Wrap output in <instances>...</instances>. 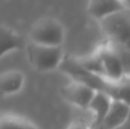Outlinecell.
<instances>
[{"label":"cell","mask_w":130,"mask_h":129,"mask_svg":"<svg viewBox=\"0 0 130 129\" xmlns=\"http://www.w3.org/2000/svg\"><path fill=\"white\" fill-rule=\"evenodd\" d=\"M24 47V41L20 33L13 27L1 25V50L0 56L4 57L7 54L15 50H20Z\"/></svg>","instance_id":"cell-12"},{"label":"cell","mask_w":130,"mask_h":129,"mask_svg":"<svg viewBox=\"0 0 130 129\" xmlns=\"http://www.w3.org/2000/svg\"><path fill=\"white\" fill-rule=\"evenodd\" d=\"M97 52L99 53V56L102 58L106 80L117 81V80H120L123 77H126L122 59L113 43L108 42V41H106L105 43H102L97 47Z\"/></svg>","instance_id":"cell-5"},{"label":"cell","mask_w":130,"mask_h":129,"mask_svg":"<svg viewBox=\"0 0 130 129\" xmlns=\"http://www.w3.org/2000/svg\"><path fill=\"white\" fill-rule=\"evenodd\" d=\"M130 117V106L119 101H112V105L106 118L98 129H117L122 126Z\"/></svg>","instance_id":"cell-9"},{"label":"cell","mask_w":130,"mask_h":129,"mask_svg":"<svg viewBox=\"0 0 130 129\" xmlns=\"http://www.w3.org/2000/svg\"><path fill=\"white\" fill-rule=\"evenodd\" d=\"M124 9L128 8H126V6L119 0H89L87 7L88 14L98 22L112 14Z\"/></svg>","instance_id":"cell-7"},{"label":"cell","mask_w":130,"mask_h":129,"mask_svg":"<svg viewBox=\"0 0 130 129\" xmlns=\"http://www.w3.org/2000/svg\"><path fill=\"white\" fill-rule=\"evenodd\" d=\"M26 57L34 70L48 72L61 68L65 54L63 46H46L30 41L26 46Z\"/></svg>","instance_id":"cell-1"},{"label":"cell","mask_w":130,"mask_h":129,"mask_svg":"<svg viewBox=\"0 0 130 129\" xmlns=\"http://www.w3.org/2000/svg\"><path fill=\"white\" fill-rule=\"evenodd\" d=\"M112 101V98L104 91H97L96 93L94 100L91 101L89 107H88V110L94 116L91 123L92 129H98L101 127V125L103 123L104 119L106 118V116H107L108 111L111 109Z\"/></svg>","instance_id":"cell-8"},{"label":"cell","mask_w":130,"mask_h":129,"mask_svg":"<svg viewBox=\"0 0 130 129\" xmlns=\"http://www.w3.org/2000/svg\"><path fill=\"white\" fill-rule=\"evenodd\" d=\"M120 2H122V4L126 6V8L130 9V0H119Z\"/></svg>","instance_id":"cell-18"},{"label":"cell","mask_w":130,"mask_h":129,"mask_svg":"<svg viewBox=\"0 0 130 129\" xmlns=\"http://www.w3.org/2000/svg\"><path fill=\"white\" fill-rule=\"evenodd\" d=\"M108 42H110V41H108ZM113 45H114V43H113ZM114 47L117 48L118 53H119L120 57H121V59H122L123 68H124V74H126V77L130 78V52H128V50H126L124 48L120 47V46H118V45H114Z\"/></svg>","instance_id":"cell-15"},{"label":"cell","mask_w":130,"mask_h":129,"mask_svg":"<svg viewBox=\"0 0 130 129\" xmlns=\"http://www.w3.org/2000/svg\"><path fill=\"white\" fill-rule=\"evenodd\" d=\"M67 129H92V128L87 126L86 123H83L82 121H73V122L67 127Z\"/></svg>","instance_id":"cell-16"},{"label":"cell","mask_w":130,"mask_h":129,"mask_svg":"<svg viewBox=\"0 0 130 129\" xmlns=\"http://www.w3.org/2000/svg\"><path fill=\"white\" fill-rule=\"evenodd\" d=\"M0 129H39L37 126L27 121L26 119L20 118L17 116L6 114L1 118V127Z\"/></svg>","instance_id":"cell-14"},{"label":"cell","mask_w":130,"mask_h":129,"mask_svg":"<svg viewBox=\"0 0 130 129\" xmlns=\"http://www.w3.org/2000/svg\"><path fill=\"white\" fill-rule=\"evenodd\" d=\"M78 62L86 69V70L90 71V72L95 73L97 75L105 78V72H104V66L102 63V58L99 56V53L97 52V49L94 53L89 55H86L82 57H76Z\"/></svg>","instance_id":"cell-13"},{"label":"cell","mask_w":130,"mask_h":129,"mask_svg":"<svg viewBox=\"0 0 130 129\" xmlns=\"http://www.w3.org/2000/svg\"><path fill=\"white\" fill-rule=\"evenodd\" d=\"M65 39V29L55 17L46 16L33 23L30 30V41L46 46H62Z\"/></svg>","instance_id":"cell-3"},{"label":"cell","mask_w":130,"mask_h":129,"mask_svg":"<svg viewBox=\"0 0 130 129\" xmlns=\"http://www.w3.org/2000/svg\"><path fill=\"white\" fill-rule=\"evenodd\" d=\"M104 93H106L112 100L126 103L130 106V78L123 77L117 81L106 82Z\"/></svg>","instance_id":"cell-11"},{"label":"cell","mask_w":130,"mask_h":129,"mask_svg":"<svg viewBox=\"0 0 130 129\" xmlns=\"http://www.w3.org/2000/svg\"><path fill=\"white\" fill-rule=\"evenodd\" d=\"M107 41L130 52V9L118 11L99 21Z\"/></svg>","instance_id":"cell-2"},{"label":"cell","mask_w":130,"mask_h":129,"mask_svg":"<svg viewBox=\"0 0 130 129\" xmlns=\"http://www.w3.org/2000/svg\"><path fill=\"white\" fill-rule=\"evenodd\" d=\"M96 93L97 90L94 88L78 81H71L69 85L61 88L62 97L67 103L83 110H88Z\"/></svg>","instance_id":"cell-6"},{"label":"cell","mask_w":130,"mask_h":129,"mask_svg":"<svg viewBox=\"0 0 130 129\" xmlns=\"http://www.w3.org/2000/svg\"><path fill=\"white\" fill-rule=\"evenodd\" d=\"M117 129H130V117H129V119L126 121V122L123 123L122 126H120L119 128H117Z\"/></svg>","instance_id":"cell-17"},{"label":"cell","mask_w":130,"mask_h":129,"mask_svg":"<svg viewBox=\"0 0 130 129\" xmlns=\"http://www.w3.org/2000/svg\"><path fill=\"white\" fill-rule=\"evenodd\" d=\"M25 77L20 70L5 71L0 75V91L2 96H11L20 93L24 86Z\"/></svg>","instance_id":"cell-10"},{"label":"cell","mask_w":130,"mask_h":129,"mask_svg":"<svg viewBox=\"0 0 130 129\" xmlns=\"http://www.w3.org/2000/svg\"><path fill=\"white\" fill-rule=\"evenodd\" d=\"M61 69L72 79V81H78L81 84H85L87 86L94 88L97 91H104L106 87L107 80L105 78L97 75L90 71L86 70L82 65L78 62L76 58L65 56Z\"/></svg>","instance_id":"cell-4"}]
</instances>
